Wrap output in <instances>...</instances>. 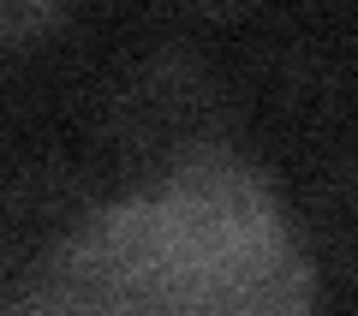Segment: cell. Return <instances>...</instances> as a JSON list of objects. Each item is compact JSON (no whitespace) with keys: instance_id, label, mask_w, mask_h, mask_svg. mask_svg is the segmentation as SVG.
Here are the masks:
<instances>
[{"instance_id":"cell-1","label":"cell","mask_w":358,"mask_h":316,"mask_svg":"<svg viewBox=\"0 0 358 316\" xmlns=\"http://www.w3.org/2000/svg\"><path fill=\"white\" fill-rule=\"evenodd\" d=\"M310 299L305 233L227 143L78 221L30 316H310Z\"/></svg>"},{"instance_id":"cell-2","label":"cell","mask_w":358,"mask_h":316,"mask_svg":"<svg viewBox=\"0 0 358 316\" xmlns=\"http://www.w3.org/2000/svg\"><path fill=\"white\" fill-rule=\"evenodd\" d=\"M108 131H114V150L126 161H143L155 167V179H167L173 167L197 161V155L227 150V138H221L227 131V96L203 60L150 54L120 78Z\"/></svg>"},{"instance_id":"cell-3","label":"cell","mask_w":358,"mask_h":316,"mask_svg":"<svg viewBox=\"0 0 358 316\" xmlns=\"http://www.w3.org/2000/svg\"><path fill=\"white\" fill-rule=\"evenodd\" d=\"M305 251H310V263H317V251H322L334 268L358 275V155L334 161L329 173H322V185L310 191Z\"/></svg>"},{"instance_id":"cell-4","label":"cell","mask_w":358,"mask_h":316,"mask_svg":"<svg viewBox=\"0 0 358 316\" xmlns=\"http://www.w3.org/2000/svg\"><path fill=\"white\" fill-rule=\"evenodd\" d=\"M54 6H0V42H13V36H24V30H42V24H54Z\"/></svg>"}]
</instances>
